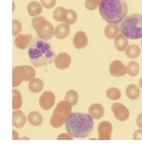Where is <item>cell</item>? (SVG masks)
Returning a JSON list of instances; mask_svg holds the SVG:
<instances>
[{"label":"cell","instance_id":"8fae6325","mask_svg":"<svg viewBox=\"0 0 142 153\" xmlns=\"http://www.w3.org/2000/svg\"><path fill=\"white\" fill-rule=\"evenodd\" d=\"M72 62V59L68 53H59L55 60V67L59 70H64L68 68Z\"/></svg>","mask_w":142,"mask_h":153},{"label":"cell","instance_id":"44dd1931","mask_svg":"<svg viewBox=\"0 0 142 153\" xmlns=\"http://www.w3.org/2000/svg\"><path fill=\"white\" fill-rule=\"evenodd\" d=\"M55 34V30H54V26L50 22L48 23L47 26L42 31L39 33H37V36L40 39L44 40V41H48L52 38V36Z\"/></svg>","mask_w":142,"mask_h":153},{"label":"cell","instance_id":"4fadbf2b","mask_svg":"<svg viewBox=\"0 0 142 153\" xmlns=\"http://www.w3.org/2000/svg\"><path fill=\"white\" fill-rule=\"evenodd\" d=\"M88 36L83 31H79L74 35L73 45L76 49H84L88 45Z\"/></svg>","mask_w":142,"mask_h":153},{"label":"cell","instance_id":"52a82bcc","mask_svg":"<svg viewBox=\"0 0 142 153\" xmlns=\"http://www.w3.org/2000/svg\"><path fill=\"white\" fill-rule=\"evenodd\" d=\"M55 102V96L50 91L44 92L41 96L39 100V105L45 111L50 110Z\"/></svg>","mask_w":142,"mask_h":153},{"label":"cell","instance_id":"7a4b0ae2","mask_svg":"<svg viewBox=\"0 0 142 153\" xmlns=\"http://www.w3.org/2000/svg\"><path fill=\"white\" fill-rule=\"evenodd\" d=\"M93 117L84 113H71L65 122L67 133L73 138H86L93 130Z\"/></svg>","mask_w":142,"mask_h":153},{"label":"cell","instance_id":"6da1fadb","mask_svg":"<svg viewBox=\"0 0 142 153\" xmlns=\"http://www.w3.org/2000/svg\"><path fill=\"white\" fill-rule=\"evenodd\" d=\"M29 61L37 67H46L55 60V52L49 42L35 37L28 47Z\"/></svg>","mask_w":142,"mask_h":153},{"label":"cell","instance_id":"1f68e13d","mask_svg":"<svg viewBox=\"0 0 142 153\" xmlns=\"http://www.w3.org/2000/svg\"><path fill=\"white\" fill-rule=\"evenodd\" d=\"M102 0H85L84 2V6L87 10L89 11H93L99 6V3H101Z\"/></svg>","mask_w":142,"mask_h":153},{"label":"cell","instance_id":"ac0fdd59","mask_svg":"<svg viewBox=\"0 0 142 153\" xmlns=\"http://www.w3.org/2000/svg\"><path fill=\"white\" fill-rule=\"evenodd\" d=\"M120 33V28L117 24H108L105 27L104 33L108 39H114Z\"/></svg>","mask_w":142,"mask_h":153},{"label":"cell","instance_id":"f1b7e54d","mask_svg":"<svg viewBox=\"0 0 142 153\" xmlns=\"http://www.w3.org/2000/svg\"><path fill=\"white\" fill-rule=\"evenodd\" d=\"M67 9L64 8V7H56L54 10L53 16L54 19L56 21H64V19L66 17V14H67Z\"/></svg>","mask_w":142,"mask_h":153},{"label":"cell","instance_id":"f546056e","mask_svg":"<svg viewBox=\"0 0 142 153\" xmlns=\"http://www.w3.org/2000/svg\"><path fill=\"white\" fill-rule=\"evenodd\" d=\"M76 20H77V15L75 11H73L72 9H67V14H66V17L64 19V22L67 25H73L75 24Z\"/></svg>","mask_w":142,"mask_h":153},{"label":"cell","instance_id":"9c48e42d","mask_svg":"<svg viewBox=\"0 0 142 153\" xmlns=\"http://www.w3.org/2000/svg\"><path fill=\"white\" fill-rule=\"evenodd\" d=\"M110 74L114 77H121L125 75L127 71V67L120 60L113 61L110 65Z\"/></svg>","mask_w":142,"mask_h":153},{"label":"cell","instance_id":"277c9868","mask_svg":"<svg viewBox=\"0 0 142 153\" xmlns=\"http://www.w3.org/2000/svg\"><path fill=\"white\" fill-rule=\"evenodd\" d=\"M120 31L129 39L142 38V15L131 14L120 23Z\"/></svg>","mask_w":142,"mask_h":153},{"label":"cell","instance_id":"9a60e30c","mask_svg":"<svg viewBox=\"0 0 142 153\" xmlns=\"http://www.w3.org/2000/svg\"><path fill=\"white\" fill-rule=\"evenodd\" d=\"M47 20L43 16H36L34 17L32 20V26L35 31L37 34L39 33L40 32H42L48 25Z\"/></svg>","mask_w":142,"mask_h":153},{"label":"cell","instance_id":"ab89813d","mask_svg":"<svg viewBox=\"0 0 142 153\" xmlns=\"http://www.w3.org/2000/svg\"><path fill=\"white\" fill-rule=\"evenodd\" d=\"M141 45H142V40H141Z\"/></svg>","mask_w":142,"mask_h":153},{"label":"cell","instance_id":"d590c367","mask_svg":"<svg viewBox=\"0 0 142 153\" xmlns=\"http://www.w3.org/2000/svg\"><path fill=\"white\" fill-rule=\"evenodd\" d=\"M73 139L72 136H71L69 134H60L57 139L58 140H62V139H67V140H72Z\"/></svg>","mask_w":142,"mask_h":153},{"label":"cell","instance_id":"3957f363","mask_svg":"<svg viewBox=\"0 0 142 153\" xmlns=\"http://www.w3.org/2000/svg\"><path fill=\"white\" fill-rule=\"evenodd\" d=\"M98 9L102 18L108 24L121 23L128 13L125 0H102Z\"/></svg>","mask_w":142,"mask_h":153},{"label":"cell","instance_id":"e575fe53","mask_svg":"<svg viewBox=\"0 0 142 153\" xmlns=\"http://www.w3.org/2000/svg\"><path fill=\"white\" fill-rule=\"evenodd\" d=\"M133 139L134 140H142V130H137L135 131L133 134Z\"/></svg>","mask_w":142,"mask_h":153},{"label":"cell","instance_id":"5bb4252c","mask_svg":"<svg viewBox=\"0 0 142 153\" xmlns=\"http://www.w3.org/2000/svg\"><path fill=\"white\" fill-rule=\"evenodd\" d=\"M26 123V117L22 111H15L12 113V125L16 128H22Z\"/></svg>","mask_w":142,"mask_h":153},{"label":"cell","instance_id":"d4e9b609","mask_svg":"<svg viewBox=\"0 0 142 153\" xmlns=\"http://www.w3.org/2000/svg\"><path fill=\"white\" fill-rule=\"evenodd\" d=\"M125 53L128 59H137L141 54V49L137 45H131L128 46Z\"/></svg>","mask_w":142,"mask_h":153},{"label":"cell","instance_id":"d6986e66","mask_svg":"<svg viewBox=\"0 0 142 153\" xmlns=\"http://www.w3.org/2000/svg\"><path fill=\"white\" fill-rule=\"evenodd\" d=\"M114 39H115L114 42V47L116 48V50H117L118 51L122 52V51H124V50L128 48V39H127V37H126L124 35L120 34V35H118Z\"/></svg>","mask_w":142,"mask_h":153},{"label":"cell","instance_id":"603a6c76","mask_svg":"<svg viewBox=\"0 0 142 153\" xmlns=\"http://www.w3.org/2000/svg\"><path fill=\"white\" fill-rule=\"evenodd\" d=\"M126 96L130 100H135L140 97V88L136 84H130L126 88Z\"/></svg>","mask_w":142,"mask_h":153},{"label":"cell","instance_id":"8d00e7d4","mask_svg":"<svg viewBox=\"0 0 142 153\" xmlns=\"http://www.w3.org/2000/svg\"><path fill=\"white\" fill-rule=\"evenodd\" d=\"M137 124L140 128L142 129V114H139L137 117Z\"/></svg>","mask_w":142,"mask_h":153},{"label":"cell","instance_id":"2e32d148","mask_svg":"<svg viewBox=\"0 0 142 153\" xmlns=\"http://www.w3.org/2000/svg\"><path fill=\"white\" fill-rule=\"evenodd\" d=\"M89 114L94 119H100L101 117H103V115L105 114V109L100 104H93V105L89 106Z\"/></svg>","mask_w":142,"mask_h":153},{"label":"cell","instance_id":"30bf717a","mask_svg":"<svg viewBox=\"0 0 142 153\" xmlns=\"http://www.w3.org/2000/svg\"><path fill=\"white\" fill-rule=\"evenodd\" d=\"M98 139L110 140L111 139L112 125L109 122H102L98 127Z\"/></svg>","mask_w":142,"mask_h":153},{"label":"cell","instance_id":"cb8c5ba5","mask_svg":"<svg viewBox=\"0 0 142 153\" xmlns=\"http://www.w3.org/2000/svg\"><path fill=\"white\" fill-rule=\"evenodd\" d=\"M28 121L32 126H38L43 122L42 114L37 111H33L29 113L28 115Z\"/></svg>","mask_w":142,"mask_h":153},{"label":"cell","instance_id":"7c38bea8","mask_svg":"<svg viewBox=\"0 0 142 153\" xmlns=\"http://www.w3.org/2000/svg\"><path fill=\"white\" fill-rule=\"evenodd\" d=\"M33 39L34 38L31 34H19L15 39V45L18 49L25 50L29 46Z\"/></svg>","mask_w":142,"mask_h":153},{"label":"cell","instance_id":"ffe728a7","mask_svg":"<svg viewBox=\"0 0 142 153\" xmlns=\"http://www.w3.org/2000/svg\"><path fill=\"white\" fill-rule=\"evenodd\" d=\"M43 88H44V83L41 79L34 78L28 83V89L30 92L34 93L42 92Z\"/></svg>","mask_w":142,"mask_h":153},{"label":"cell","instance_id":"484cf974","mask_svg":"<svg viewBox=\"0 0 142 153\" xmlns=\"http://www.w3.org/2000/svg\"><path fill=\"white\" fill-rule=\"evenodd\" d=\"M22 106V97L20 92L18 90L14 89L12 91V109H20Z\"/></svg>","mask_w":142,"mask_h":153},{"label":"cell","instance_id":"d6a6232c","mask_svg":"<svg viewBox=\"0 0 142 153\" xmlns=\"http://www.w3.org/2000/svg\"><path fill=\"white\" fill-rule=\"evenodd\" d=\"M21 29H22V25H21L20 21L17 20H12V35L18 36Z\"/></svg>","mask_w":142,"mask_h":153},{"label":"cell","instance_id":"83f0119b","mask_svg":"<svg viewBox=\"0 0 142 153\" xmlns=\"http://www.w3.org/2000/svg\"><path fill=\"white\" fill-rule=\"evenodd\" d=\"M127 71H128V75L132 77L137 76L140 71V66L138 62H137L136 61L129 62L127 66Z\"/></svg>","mask_w":142,"mask_h":153},{"label":"cell","instance_id":"4dcf8cb0","mask_svg":"<svg viewBox=\"0 0 142 153\" xmlns=\"http://www.w3.org/2000/svg\"><path fill=\"white\" fill-rule=\"evenodd\" d=\"M106 97L111 100H117L121 97V92L116 88H110L106 91Z\"/></svg>","mask_w":142,"mask_h":153},{"label":"cell","instance_id":"e0dca14e","mask_svg":"<svg viewBox=\"0 0 142 153\" xmlns=\"http://www.w3.org/2000/svg\"><path fill=\"white\" fill-rule=\"evenodd\" d=\"M70 33V27L67 24H60L55 29V36L58 39L66 38Z\"/></svg>","mask_w":142,"mask_h":153},{"label":"cell","instance_id":"f35d334b","mask_svg":"<svg viewBox=\"0 0 142 153\" xmlns=\"http://www.w3.org/2000/svg\"><path fill=\"white\" fill-rule=\"evenodd\" d=\"M139 86H140V88L142 89V78L141 79H140V81H139Z\"/></svg>","mask_w":142,"mask_h":153},{"label":"cell","instance_id":"4316f807","mask_svg":"<svg viewBox=\"0 0 142 153\" xmlns=\"http://www.w3.org/2000/svg\"><path fill=\"white\" fill-rule=\"evenodd\" d=\"M78 93L75 90H69L65 95V100L72 106L75 105L78 102Z\"/></svg>","mask_w":142,"mask_h":153},{"label":"cell","instance_id":"8992f818","mask_svg":"<svg viewBox=\"0 0 142 153\" xmlns=\"http://www.w3.org/2000/svg\"><path fill=\"white\" fill-rule=\"evenodd\" d=\"M36 75L35 70L30 66H18L12 70V86L18 87L23 81H30Z\"/></svg>","mask_w":142,"mask_h":153},{"label":"cell","instance_id":"74e56055","mask_svg":"<svg viewBox=\"0 0 142 153\" xmlns=\"http://www.w3.org/2000/svg\"><path fill=\"white\" fill-rule=\"evenodd\" d=\"M12 134H13V136H12V139H13V140H16V139H19V134H18V133H17L16 131H12Z\"/></svg>","mask_w":142,"mask_h":153},{"label":"cell","instance_id":"7402d4cb","mask_svg":"<svg viewBox=\"0 0 142 153\" xmlns=\"http://www.w3.org/2000/svg\"><path fill=\"white\" fill-rule=\"evenodd\" d=\"M28 13L30 16H37L42 12V5L37 1H33L28 4Z\"/></svg>","mask_w":142,"mask_h":153},{"label":"cell","instance_id":"ba28073f","mask_svg":"<svg viewBox=\"0 0 142 153\" xmlns=\"http://www.w3.org/2000/svg\"><path fill=\"white\" fill-rule=\"evenodd\" d=\"M111 110L114 117L119 121L124 122L129 117L128 109L121 103H114L111 105Z\"/></svg>","mask_w":142,"mask_h":153},{"label":"cell","instance_id":"5b68a950","mask_svg":"<svg viewBox=\"0 0 142 153\" xmlns=\"http://www.w3.org/2000/svg\"><path fill=\"white\" fill-rule=\"evenodd\" d=\"M72 112V105L66 100H62L58 103L50 117V123L54 128H59L64 125L67 117Z\"/></svg>","mask_w":142,"mask_h":153},{"label":"cell","instance_id":"836d02e7","mask_svg":"<svg viewBox=\"0 0 142 153\" xmlns=\"http://www.w3.org/2000/svg\"><path fill=\"white\" fill-rule=\"evenodd\" d=\"M42 5L46 9H51L55 7L56 0H41Z\"/></svg>","mask_w":142,"mask_h":153}]
</instances>
